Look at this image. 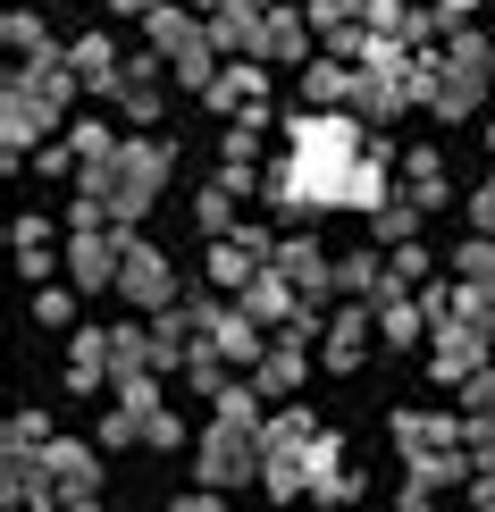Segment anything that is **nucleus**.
<instances>
[{"mask_svg":"<svg viewBox=\"0 0 495 512\" xmlns=\"http://www.w3.org/2000/svg\"><path fill=\"white\" fill-rule=\"evenodd\" d=\"M0 126H9V152H34V135H51V126L34 118V101L17 93V84H9V101H0Z\"/></svg>","mask_w":495,"mask_h":512,"instance_id":"nucleus-29","label":"nucleus"},{"mask_svg":"<svg viewBox=\"0 0 495 512\" xmlns=\"http://www.w3.org/2000/svg\"><path fill=\"white\" fill-rule=\"evenodd\" d=\"M34 479L51 487V496H68V504H93V487H101V445H68V437H51L34 454Z\"/></svg>","mask_w":495,"mask_h":512,"instance_id":"nucleus-7","label":"nucleus"},{"mask_svg":"<svg viewBox=\"0 0 495 512\" xmlns=\"http://www.w3.org/2000/svg\"><path fill=\"white\" fill-rule=\"evenodd\" d=\"M110 9H118V17H160L168 0H110Z\"/></svg>","mask_w":495,"mask_h":512,"instance_id":"nucleus-45","label":"nucleus"},{"mask_svg":"<svg viewBox=\"0 0 495 512\" xmlns=\"http://www.w3.org/2000/svg\"><path fill=\"white\" fill-rule=\"evenodd\" d=\"M193 219H202V236H235V227H244V219H235V194H227V185H202V202H193Z\"/></svg>","mask_w":495,"mask_h":512,"instance_id":"nucleus-30","label":"nucleus"},{"mask_svg":"<svg viewBox=\"0 0 495 512\" xmlns=\"http://www.w3.org/2000/svg\"><path fill=\"white\" fill-rule=\"evenodd\" d=\"M487 353H495V345H487L479 319H445V328H437V353H428V378H437V387H470L479 370H495Z\"/></svg>","mask_w":495,"mask_h":512,"instance_id":"nucleus-6","label":"nucleus"},{"mask_svg":"<svg viewBox=\"0 0 495 512\" xmlns=\"http://www.w3.org/2000/svg\"><path fill=\"white\" fill-rule=\"evenodd\" d=\"M160 185H168V152H160V143H126V160H118V177H110V219L135 227L143 210H152Z\"/></svg>","mask_w":495,"mask_h":512,"instance_id":"nucleus-3","label":"nucleus"},{"mask_svg":"<svg viewBox=\"0 0 495 512\" xmlns=\"http://www.w3.org/2000/svg\"><path fill=\"white\" fill-rule=\"evenodd\" d=\"M118 294H126L135 311L160 319V311H177V269H168L152 244H135V252H126V269H118Z\"/></svg>","mask_w":495,"mask_h":512,"instance_id":"nucleus-8","label":"nucleus"},{"mask_svg":"<svg viewBox=\"0 0 495 512\" xmlns=\"http://www.w3.org/2000/svg\"><path fill=\"white\" fill-rule=\"evenodd\" d=\"M68 68H76V84H84V93L118 101V76H126V59L110 51V34H76V42H68Z\"/></svg>","mask_w":495,"mask_h":512,"instance_id":"nucleus-11","label":"nucleus"},{"mask_svg":"<svg viewBox=\"0 0 495 512\" xmlns=\"http://www.w3.org/2000/svg\"><path fill=\"white\" fill-rule=\"evenodd\" d=\"M269 59H303L311 68V17L303 9H269Z\"/></svg>","mask_w":495,"mask_h":512,"instance_id":"nucleus-23","label":"nucleus"},{"mask_svg":"<svg viewBox=\"0 0 495 512\" xmlns=\"http://www.w3.org/2000/svg\"><path fill=\"white\" fill-rule=\"evenodd\" d=\"M219 420H235V429H269V420H261V387H227L219 395Z\"/></svg>","mask_w":495,"mask_h":512,"instance_id":"nucleus-35","label":"nucleus"},{"mask_svg":"<svg viewBox=\"0 0 495 512\" xmlns=\"http://www.w3.org/2000/svg\"><path fill=\"white\" fill-rule=\"evenodd\" d=\"M0 34H9V51H17V59H26V68H42V59H68V51H59V42H51V34H42V26H34V17H26V9H9V26H0Z\"/></svg>","mask_w":495,"mask_h":512,"instance_id":"nucleus-26","label":"nucleus"},{"mask_svg":"<svg viewBox=\"0 0 495 512\" xmlns=\"http://www.w3.org/2000/svg\"><path fill=\"white\" fill-rule=\"evenodd\" d=\"M403 177H412V202H420V210L454 202V185H445V160H437V152H403Z\"/></svg>","mask_w":495,"mask_h":512,"instance_id":"nucleus-25","label":"nucleus"},{"mask_svg":"<svg viewBox=\"0 0 495 512\" xmlns=\"http://www.w3.org/2000/svg\"><path fill=\"white\" fill-rule=\"evenodd\" d=\"M34 319L42 328H68L76 319V286H34Z\"/></svg>","mask_w":495,"mask_h":512,"instance_id":"nucleus-36","label":"nucleus"},{"mask_svg":"<svg viewBox=\"0 0 495 512\" xmlns=\"http://www.w3.org/2000/svg\"><path fill=\"white\" fill-rule=\"evenodd\" d=\"M462 479H479L470 445H454V454H420V462H412V487H428V496H437V487H462Z\"/></svg>","mask_w":495,"mask_h":512,"instance_id":"nucleus-21","label":"nucleus"},{"mask_svg":"<svg viewBox=\"0 0 495 512\" xmlns=\"http://www.w3.org/2000/svg\"><path fill=\"white\" fill-rule=\"evenodd\" d=\"M370 236H378L386 252H403V244H420V202H386L378 219H370Z\"/></svg>","mask_w":495,"mask_h":512,"instance_id":"nucleus-27","label":"nucleus"},{"mask_svg":"<svg viewBox=\"0 0 495 512\" xmlns=\"http://www.w3.org/2000/svg\"><path fill=\"white\" fill-rule=\"evenodd\" d=\"M487 152H495V118H487Z\"/></svg>","mask_w":495,"mask_h":512,"instance_id":"nucleus-49","label":"nucleus"},{"mask_svg":"<svg viewBox=\"0 0 495 512\" xmlns=\"http://www.w3.org/2000/svg\"><path fill=\"white\" fill-rule=\"evenodd\" d=\"M303 378H311V353H303V336H277V345H269V361H261V370H252V387H261V395H294V387H303Z\"/></svg>","mask_w":495,"mask_h":512,"instance_id":"nucleus-13","label":"nucleus"},{"mask_svg":"<svg viewBox=\"0 0 495 512\" xmlns=\"http://www.w3.org/2000/svg\"><path fill=\"white\" fill-rule=\"evenodd\" d=\"M68 512H101V504H68Z\"/></svg>","mask_w":495,"mask_h":512,"instance_id":"nucleus-50","label":"nucleus"},{"mask_svg":"<svg viewBox=\"0 0 495 512\" xmlns=\"http://www.w3.org/2000/svg\"><path fill=\"white\" fill-rule=\"evenodd\" d=\"M395 512H437V496H428V487H403V504Z\"/></svg>","mask_w":495,"mask_h":512,"instance_id":"nucleus-46","label":"nucleus"},{"mask_svg":"<svg viewBox=\"0 0 495 512\" xmlns=\"http://www.w3.org/2000/svg\"><path fill=\"white\" fill-rule=\"evenodd\" d=\"M177 437H185V420H177V412H152V429H143V445H160V454H168Z\"/></svg>","mask_w":495,"mask_h":512,"instance_id":"nucleus-41","label":"nucleus"},{"mask_svg":"<svg viewBox=\"0 0 495 512\" xmlns=\"http://www.w3.org/2000/svg\"><path fill=\"white\" fill-rule=\"evenodd\" d=\"M462 429H470V420H428V412H395V445H403V454H454V445H462Z\"/></svg>","mask_w":495,"mask_h":512,"instance_id":"nucleus-15","label":"nucleus"},{"mask_svg":"<svg viewBox=\"0 0 495 512\" xmlns=\"http://www.w3.org/2000/svg\"><path fill=\"white\" fill-rule=\"evenodd\" d=\"M118 110L135 118V126H152V118H160V51L126 59V76H118Z\"/></svg>","mask_w":495,"mask_h":512,"instance_id":"nucleus-14","label":"nucleus"},{"mask_svg":"<svg viewBox=\"0 0 495 512\" xmlns=\"http://www.w3.org/2000/svg\"><path fill=\"white\" fill-rule=\"evenodd\" d=\"M370 311L378 303H353V311L328 319V353H319L328 370H361V353H370Z\"/></svg>","mask_w":495,"mask_h":512,"instance_id":"nucleus-16","label":"nucleus"},{"mask_svg":"<svg viewBox=\"0 0 495 512\" xmlns=\"http://www.w3.org/2000/svg\"><path fill=\"white\" fill-rule=\"evenodd\" d=\"M17 269H26V286H51V236H42V219H17Z\"/></svg>","mask_w":495,"mask_h":512,"instance_id":"nucleus-28","label":"nucleus"},{"mask_svg":"<svg viewBox=\"0 0 495 512\" xmlns=\"http://www.w3.org/2000/svg\"><path fill=\"white\" fill-rule=\"evenodd\" d=\"M454 277H462V286H495V236H470L454 252Z\"/></svg>","mask_w":495,"mask_h":512,"instance_id":"nucleus-32","label":"nucleus"},{"mask_svg":"<svg viewBox=\"0 0 495 512\" xmlns=\"http://www.w3.org/2000/svg\"><path fill=\"white\" fill-rule=\"evenodd\" d=\"M118 403H126V412H143V420H152V412H160V378H126V387H118Z\"/></svg>","mask_w":495,"mask_h":512,"instance_id":"nucleus-40","label":"nucleus"},{"mask_svg":"<svg viewBox=\"0 0 495 512\" xmlns=\"http://www.w3.org/2000/svg\"><path fill=\"white\" fill-rule=\"evenodd\" d=\"M462 412H470V420H495V370H479V378L462 387Z\"/></svg>","mask_w":495,"mask_h":512,"instance_id":"nucleus-39","label":"nucleus"},{"mask_svg":"<svg viewBox=\"0 0 495 512\" xmlns=\"http://www.w3.org/2000/svg\"><path fill=\"white\" fill-rule=\"evenodd\" d=\"M479 512H495V504H479Z\"/></svg>","mask_w":495,"mask_h":512,"instance_id":"nucleus-52","label":"nucleus"},{"mask_svg":"<svg viewBox=\"0 0 495 512\" xmlns=\"http://www.w3.org/2000/svg\"><path fill=\"white\" fill-rule=\"evenodd\" d=\"M126 252H135V236H126V227H93V236H68V277H76V294H118Z\"/></svg>","mask_w":495,"mask_h":512,"instance_id":"nucleus-5","label":"nucleus"},{"mask_svg":"<svg viewBox=\"0 0 495 512\" xmlns=\"http://www.w3.org/2000/svg\"><path fill=\"white\" fill-rule=\"evenodd\" d=\"M143 429H152V420H143V412H126V403H118V412H110V420L93 429V445H101V454H118V445H143Z\"/></svg>","mask_w":495,"mask_h":512,"instance_id":"nucleus-33","label":"nucleus"},{"mask_svg":"<svg viewBox=\"0 0 495 512\" xmlns=\"http://www.w3.org/2000/svg\"><path fill=\"white\" fill-rule=\"evenodd\" d=\"M101 378H110V328H76V345H68V387L93 395Z\"/></svg>","mask_w":495,"mask_h":512,"instance_id":"nucleus-17","label":"nucleus"},{"mask_svg":"<svg viewBox=\"0 0 495 512\" xmlns=\"http://www.w3.org/2000/svg\"><path fill=\"white\" fill-rule=\"evenodd\" d=\"M252 9H277V0H252Z\"/></svg>","mask_w":495,"mask_h":512,"instance_id":"nucleus-51","label":"nucleus"},{"mask_svg":"<svg viewBox=\"0 0 495 512\" xmlns=\"http://www.w3.org/2000/svg\"><path fill=\"white\" fill-rule=\"evenodd\" d=\"M462 445H470V462H479V479H495V420H470Z\"/></svg>","mask_w":495,"mask_h":512,"instance_id":"nucleus-38","label":"nucleus"},{"mask_svg":"<svg viewBox=\"0 0 495 512\" xmlns=\"http://www.w3.org/2000/svg\"><path fill=\"white\" fill-rule=\"evenodd\" d=\"M9 84H17V93H26V101H34V118H42V126H59V118H68V101L84 93V84H76V68H68V59H42V68H17Z\"/></svg>","mask_w":495,"mask_h":512,"instance_id":"nucleus-10","label":"nucleus"},{"mask_svg":"<svg viewBox=\"0 0 495 512\" xmlns=\"http://www.w3.org/2000/svg\"><path fill=\"white\" fill-rule=\"evenodd\" d=\"M386 277H395V294H403V286H420V277H428V252H420V244L386 252Z\"/></svg>","mask_w":495,"mask_h":512,"instance_id":"nucleus-37","label":"nucleus"},{"mask_svg":"<svg viewBox=\"0 0 495 512\" xmlns=\"http://www.w3.org/2000/svg\"><path fill=\"white\" fill-rule=\"evenodd\" d=\"M193 9H227V0H193Z\"/></svg>","mask_w":495,"mask_h":512,"instance_id":"nucleus-48","label":"nucleus"},{"mask_svg":"<svg viewBox=\"0 0 495 512\" xmlns=\"http://www.w3.org/2000/svg\"><path fill=\"white\" fill-rule=\"evenodd\" d=\"M68 152H76V168H110V160L126 152V143H118L101 118H76V126H68Z\"/></svg>","mask_w":495,"mask_h":512,"instance_id":"nucleus-24","label":"nucleus"},{"mask_svg":"<svg viewBox=\"0 0 495 512\" xmlns=\"http://www.w3.org/2000/svg\"><path fill=\"white\" fill-rule=\"evenodd\" d=\"M437 9H479V0H437Z\"/></svg>","mask_w":495,"mask_h":512,"instance_id":"nucleus-47","label":"nucleus"},{"mask_svg":"<svg viewBox=\"0 0 495 512\" xmlns=\"http://www.w3.org/2000/svg\"><path fill=\"white\" fill-rule=\"evenodd\" d=\"M361 168V118H294V168H286V185L277 194H294V202H344V177Z\"/></svg>","mask_w":495,"mask_h":512,"instance_id":"nucleus-1","label":"nucleus"},{"mask_svg":"<svg viewBox=\"0 0 495 512\" xmlns=\"http://www.w3.org/2000/svg\"><path fill=\"white\" fill-rule=\"evenodd\" d=\"M227 370H235V361H227L219 345H210V336H202V345H193V353H185V387H193V395H210V403H219V395L235 387V378H227Z\"/></svg>","mask_w":495,"mask_h":512,"instance_id":"nucleus-20","label":"nucleus"},{"mask_svg":"<svg viewBox=\"0 0 495 512\" xmlns=\"http://www.w3.org/2000/svg\"><path fill=\"white\" fill-rule=\"evenodd\" d=\"M261 429H235V420H210L202 445H193V479L202 487H244V479H261Z\"/></svg>","mask_w":495,"mask_h":512,"instance_id":"nucleus-2","label":"nucleus"},{"mask_svg":"<svg viewBox=\"0 0 495 512\" xmlns=\"http://www.w3.org/2000/svg\"><path fill=\"white\" fill-rule=\"evenodd\" d=\"M454 76H479V84L495 76V42H487V34H462V42H454Z\"/></svg>","mask_w":495,"mask_h":512,"instance_id":"nucleus-34","label":"nucleus"},{"mask_svg":"<svg viewBox=\"0 0 495 512\" xmlns=\"http://www.w3.org/2000/svg\"><path fill=\"white\" fill-rule=\"evenodd\" d=\"M269 269L286 277L294 294H303V311H311V319H328V294H336V261H328V252H319L311 236H277Z\"/></svg>","mask_w":495,"mask_h":512,"instance_id":"nucleus-4","label":"nucleus"},{"mask_svg":"<svg viewBox=\"0 0 495 512\" xmlns=\"http://www.w3.org/2000/svg\"><path fill=\"white\" fill-rule=\"evenodd\" d=\"M470 227H479V236H495V177L470 194Z\"/></svg>","mask_w":495,"mask_h":512,"instance_id":"nucleus-42","label":"nucleus"},{"mask_svg":"<svg viewBox=\"0 0 495 512\" xmlns=\"http://www.w3.org/2000/svg\"><path fill=\"white\" fill-rule=\"evenodd\" d=\"M244 319H261V328H277V336H286L294 319H303V294H294L277 269H261V277L244 286Z\"/></svg>","mask_w":495,"mask_h":512,"instance_id":"nucleus-12","label":"nucleus"},{"mask_svg":"<svg viewBox=\"0 0 495 512\" xmlns=\"http://www.w3.org/2000/svg\"><path fill=\"white\" fill-rule=\"evenodd\" d=\"M210 51H219V59H269V9L227 0V9L210 17Z\"/></svg>","mask_w":495,"mask_h":512,"instance_id":"nucleus-9","label":"nucleus"},{"mask_svg":"<svg viewBox=\"0 0 495 512\" xmlns=\"http://www.w3.org/2000/svg\"><path fill=\"white\" fill-rule=\"evenodd\" d=\"M319 504H361V479H353V471L328 479V487H319Z\"/></svg>","mask_w":495,"mask_h":512,"instance_id":"nucleus-43","label":"nucleus"},{"mask_svg":"<svg viewBox=\"0 0 495 512\" xmlns=\"http://www.w3.org/2000/svg\"><path fill=\"white\" fill-rule=\"evenodd\" d=\"M420 328H428L420 303H403V294H395V303H378V336H386V345H420Z\"/></svg>","mask_w":495,"mask_h":512,"instance_id":"nucleus-31","label":"nucleus"},{"mask_svg":"<svg viewBox=\"0 0 495 512\" xmlns=\"http://www.w3.org/2000/svg\"><path fill=\"white\" fill-rule=\"evenodd\" d=\"M386 152H395V143H370V152H361V168L344 177V202H353V210H370V219L386 210Z\"/></svg>","mask_w":495,"mask_h":512,"instance_id":"nucleus-18","label":"nucleus"},{"mask_svg":"<svg viewBox=\"0 0 495 512\" xmlns=\"http://www.w3.org/2000/svg\"><path fill=\"white\" fill-rule=\"evenodd\" d=\"M152 378V328H110V387Z\"/></svg>","mask_w":495,"mask_h":512,"instance_id":"nucleus-19","label":"nucleus"},{"mask_svg":"<svg viewBox=\"0 0 495 512\" xmlns=\"http://www.w3.org/2000/svg\"><path fill=\"white\" fill-rule=\"evenodd\" d=\"M168 512H227V504H219V487H193V496H177Z\"/></svg>","mask_w":495,"mask_h":512,"instance_id":"nucleus-44","label":"nucleus"},{"mask_svg":"<svg viewBox=\"0 0 495 512\" xmlns=\"http://www.w3.org/2000/svg\"><path fill=\"white\" fill-rule=\"evenodd\" d=\"M479 93H487L479 76H454V68H445V76H437V101H428V110H437L445 126H462V118H479Z\"/></svg>","mask_w":495,"mask_h":512,"instance_id":"nucleus-22","label":"nucleus"}]
</instances>
